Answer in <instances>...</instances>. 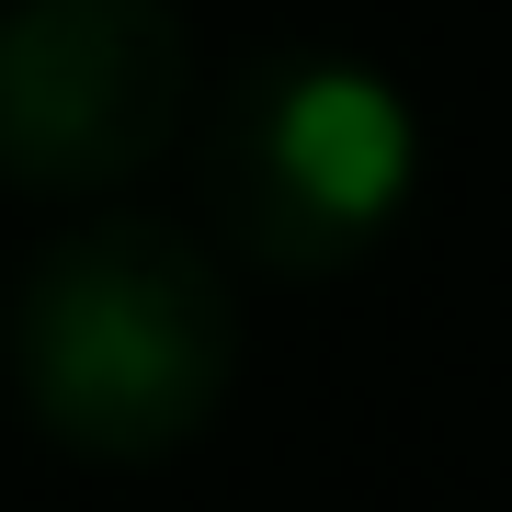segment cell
I'll list each match as a JSON object with an SVG mask.
<instances>
[{
    "label": "cell",
    "mask_w": 512,
    "mask_h": 512,
    "mask_svg": "<svg viewBox=\"0 0 512 512\" xmlns=\"http://www.w3.org/2000/svg\"><path fill=\"white\" fill-rule=\"evenodd\" d=\"M194 23L171 0H0V183L114 194L183 137Z\"/></svg>",
    "instance_id": "obj_3"
},
{
    "label": "cell",
    "mask_w": 512,
    "mask_h": 512,
    "mask_svg": "<svg viewBox=\"0 0 512 512\" xmlns=\"http://www.w3.org/2000/svg\"><path fill=\"white\" fill-rule=\"evenodd\" d=\"M410 171H421V126L399 80L319 46L239 69L217 126H205V205H217L228 251L285 285L365 262L387 217L410 205Z\"/></svg>",
    "instance_id": "obj_2"
},
{
    "label": "cell",
    "mask_w": 512,
    "mask_h": 512,
    "mask_svg": "<svg viewBox=\"0 0 512 512\" xmlns=\"http://www.w3.org/2000/svg\"><path fill=\"white\" fill-rule=\"evenodd\" d=\"M12 376L23 410L69 456L137 467L217 421L239 376V285L171 217H92L12 296Z\"/></svg>",
    "instance_id": "obj_1"
}]
</instances>
